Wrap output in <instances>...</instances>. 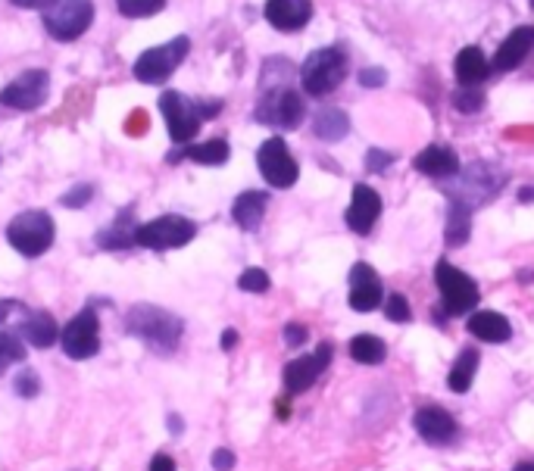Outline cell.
Instances as JSON below:
<instances>
[{
  "label": "cell",
  "mask_w": 534,
  "mask_h": 471,
  "mask_svg": "<svg viewBox=\"0 0 534 471\" xmlns=\"http://www.w3.org/2000/svg\"><path fill=\"white\" fill-rule=\"evenodd\" d=\"M294 78V66L282 57H272L263 72H260V100H257V122L272 125V128H297L307 116V107H303V97L291 88Z\"/></svg>",
  "instance_id": "obj_1"
},
{
  "label": "cell",
  "mask_w": 534,
  "mask_h": 471,
  "mask_svg": "<svg viewBox=\"0 0 534 471\" xmlns=\"http://www.w3.org/2000/svg\"><path fill=\"white\" fill-rule=\"evenodd\" d=\"M125 331L138 340H144L154 353L169 356V353L178 350V344H182L185 322L163 306L138 303V306L129 309V316H125Z\"/></svg>",
  "instance_id": "obj_2"
},
{
  "label": "cell",
  "mask_w": 534,
  "mask_h": 471,
  "mask_svg": "<svg viewBox=\"0 0 534 471\" xmlns=\"http://www.w3.org/2000/svg\"><path fill=\"white\" fill-rule=\"evenodd\" d=\"M347 78V54L341 47H319L300 66V85L310 97H325Z\"/></svg>",
  "instance_id": "obj_3"
},
{
  "label": "cell",
  "mask_w": 534,
  "mask_h": 471,
  "mask_svg": "<svg viewBox=\"0 0 534 471\" xmlns=\"http://www.w3.org/2000/svg\"><path fill=\"white\" fill-rule=\"evenodd\" d=\"M54 238H57V225H54V219H50V213H44V209L19 213L7 225L10 247L25 259H38L41 253H47L50 247H54Z\"/></svg>",
  "instance_id": "obj_4"
},
{
  "label": "cell",
  "mask_w": 534,
  "mask_h": 471,
  "mask_svg": "<svg viewBox=\"0 0 534 471\" xmlns=\"http://www.w3.org/2000/svg\"><path fill=\"white\" fill-rule=\"evenodd\" d=\"M503 172L491 163H472L466 169H460V175H456V181L450 178V185L444 188L450 203H463V206H481L488 203L500 194L503 188Z\"/></svg>",
  "instance_id": "obj_5"
},
{
  "label": "cell",
  "mask_w": 534,
  "mask_h": 471,
  "mask_svg": "<svg viewBox=\"0 0 534 471\" xmlns=\"http://www.w3.org/2000/svg\"><path fill=\"white\" fill-rule=\"evenodd\" d=\"M188 50H191V38L188 35H178L160 47H150L144 50V54L135 60V78L141 85H163L166 78L182 66V60L188 57Z\"/></svg>",
  "instance_id": "obj_6"
},
{
  "label": "cell",
  "mask_w": 534,
  "mask_h": 471,
  "mask_svg": "<svg viewBox=\"0 0 534 471\" xmlns=\"http://www.w3.org/2000/svg\"><path fill=\"white\" fill-rule=\"evenodd\" d=\"M94 22L91 0H60L44 13V29L54 41H79Z\"/></svg>",
  "instance_id": "obj_7"
},
{
  "label": "cell",
  "mask_w": 534,
  "mask_h": 471,
  "mask_svg": "<svg viewBox=\"0 0 534 471\" xmlns=\"http://www.w3.org/2000/svg\"><path fill=\"white\" fill-rule=\"evenodd\" d=\"M435 278H438V291H441V303L447 316H469L478 306V284L472 275L460 272L450 263H438Z\"/></svg>",
  "instance_id": "obj_8"
},
{
  "label": "cell",
  "mask_w": 534,
  "mask_h": 471,
  "mask_svg": "<svg viewBox=\"0 0 534 471\" xmlns=\"http://www.w3.org/2000/svg\"><path fill=\"white\" fill-rule=\"evenodd\" d=\"M197 225L185 216H160L147 225H138L135 231V244L147 250H175L194 241Z\"/></svg>",
  "instance_id": "obj_9"
},
{
  "label": "cell",
  "mask_w": 534,
  "mask_h": 471,
  "mask_svg": "<svg viewBox=\"0 0 534 471\" xmlns=\"http://www.w3.org/2000/svg\"><path fill=\"white\" fill-rule=\"evenodd\" d=\"M257 166H260V175L266 178V185H272L278 191L294 188L297 178H300L297 160L291 156V150L282 138L263 141V147L257 150Z\"/></svg>",
  "instance_id": "obj_10"
},
{
  "label": "cell",
  "mask_w": 534,
  "mask_h": 471,
  "mask_svg": "<svg viewBox=\"0 0 534 471\" xmlns=\"http://www.w3.org/2000/svg\"><path fill=\"white\" fill-rule=\"evenodd\" d=\"M160 113L166 119L169 138L175 144H188L200 132V125H203L197 103L188 100L185 94H178V91H163L160 94Z\"/></svg>",
  "instance_id": "obj_11"
},
{
  "label": "cell",
  "mask_w": 534,
  "mask_h": 471,
  "mask_svg": "<svg viewBox=\"0 0 534 471\" xmlns=\"http://www.w3.org/2000/svg\"><path fill=\"white\" fill-rule=\"evenodd\" d=\"M47 94H50V75L44 69H29L0 91V103H4V107H13V110H22V113H32V110L44 107Z\"/></svg>",
  "instance_id": "obj_12"
},
{
  "label": "cell",
  "mask_w": 534,
  "mask_h": 471,
  "mask_svg": "<svg viewBox=\"0 0 534 471\" xmlns=\"http://www.w3.org/2000/svg\"><path fill=\"white\" fill-rule=\"evenodd\" d=\"M60 344L69 359H91L100 350V319L94 309H82L63 331H60Z\"/></svg>",
  "instance_id": "obj_13"
},
{
  "label": "cell",
  "mask_w": 534,
  "mask_h": 471,
  "mask_svg": "<svg viewBox=\"0 0 534 471\" xmlns=\"http://www.w3.org/2000/svg\"><path fill=\"white\" fill-rule=\"evenodd\" d=\"M332 353H335L332 344H319L316 353L291 359L288 369H285V390H288V394H303V390H310L319 381V375L328 369Z\"/></svg>",
  "instance_id": "obj_14"
},
{
  "label": "cell",
  "mask_w": 534,
  "mask_h": 471,
  "mask_svg": "<svg viewBox=\"0 0 534 471\" xmlns=\"http://www.w3.org/2000/svg\"><path fill=\"white\" fill-rule=\"evenodd\" d=\"M385 300V291H381V278L372 266L356 263L350 269V309L353 312H372Z\"/></svg>",
  "instance_id": "obj_15"
},
{
  "label": "cell",
  "mask_w": 534,
  "mask_h": 471,
  "mask_svg": "<svg viewBox=\"0 0 534 471\" xmlns=\"http://www.w3.org/2000/svg\"><path fill=\"white\" fill-rule=\"evenodd\" d=\"M416 431L431 447H447L456 440V418L444 406H422L416 412Z\"/></svg>",
  "instance_id": "obj_16"
},
{
  "label": "cell",
  "mask_w": 534,
  "mask_h": 471,
  "mask_svg": "<svg viewBox=\"0 0 534 471\" xmlns=\"http://www.w3.org/2000/svg\"><path fill=\"white\" fill-rule=\"evenodd\" d=\"M266 22L278 32H300L313 19V0H266Z\"/></svg>",
  "instance_id": "obj_17"
},
{
  "label": "cell",
  "mask_w": 534,
  "mask_h": 471,
  "mask_svg": "<svg viewBox=\"0 0 534 471\" xmlns=\"http://www.w3.org/2000/svg\"><path fill=\"white\" fill-rule=\"evenodd\" d=\"M378 216H381V197L369 185H356L350 206H347V216H344L347 228L356 234H369L375 228Z\"/></svg>",
  "instance_id": "obj_18"
},
{
  "label": "cell",
  "mask_w": 534,
  "mask_h": 471,
  "mask_svg": "<svg viewBox=\"0 0 534 471\" xmlns=\"http://www.w3.org/2000/svg\"><path fill=\"white\" fill-rule=\"evenodd\" d=\"M534 50V25H519L516 32H510V38H506L500 47H497V54H494V69L497 72H510V69H519L528 54Z\"/></svg>",
  "instance_id": "obj_19"
},
{
  "label": "cell",
  "mask_w": 534,
  "mask_h": 471,
  "mask_svg": "<svg viewBox=\"0 0 534 471\" xmlns=\"http://www.w3.org/2000/svg\"><path fill=\"white\" fill-rule=\"evenodd\" d=\"M469 334H475L478 340H485V344H506V340L513 337V325L506 316L494 309H478L469 316Z\"/></svg>",
  "instance_id": "obj_20"
},
{
  "label": "cell",
  "mask_w": 534,
  "mask_h": 471,
  "mask_svg": "<svg viewBox=\"0 0 534 471\" xmlns=\"http://www.w3.org/2000/svg\"><path fill=\"white\" fill-rule=\"evenodd\" d=\"M416 169L428 178H438V181H450L460 175V160H456V153L450 147H438L431 144L416 156Z\"/></svg>",
  "instance_id": "obj_21"
},
{
  "label": "cell",
  "mask_w": 534,
  "mask_h": 471,
  "mask_svg": "<svg viewBox=\"0 0 534 471\" xmlns=\"http://www.w3.org/2000/svg\"><path fill=\"white\" fill-rule=\"evenodd\" d=\"M453 72H456V82H460V88H478L481 82H488L491 63L478 47H463L460 54H456V60H453Z\"/></svg>",
  "instance_id": "obj_22"
},
{
  "label": "cell",
  "mask_w": 534,
  "mask_h": 471,
  "mask_svg": "<svg viewBox=\"0 0 534 471\" xmlns=\"http://www.w3.org/2000/svg\"><path fill=\"white\" fill-rule=\"evenodd\" d=\"M22 331V340L29 347H38V350H47V347H54L57 340H60V328H57V319L50 316V312L44 309H32L29 312V319H25L19 325Z\"/></svg>",
  "instance_id": "obj_23"
},
{
  "label": "cell",
  "mask_w": 534,
  "mask_h": 471,
  "mask_svg": "<svg viewBox=\"0 0 534 471\" xmlns=\"http://www.w3.org/2000/svg\"><path fill=\"white\" fill-rule=\"evenodd\" d=\"M269 206V194L263 191H244L235 203H232V219L238 222V228L244 231H257Z\"/></svg>",
  "instance_id": "obj_24"
},
{
  "label": "cell",
  "mask_w": 534,
  "mask_h": 471,
  "mask_svg": "<svg viewBox=\"0 0 534 471\" xmlns=\"http://www.w3.org/2000/svg\"><path fill=\"white\" fill-rule=\"evenodd\" d=\"M135 216H132V209H125V213L116 216L113 225H107L104 231L97 234V247L100 250H129L135 247Z\"/></svg>",
  "instance_id": "obj_25"
},
{
  "label": "cell",
  "mask_w": 534,
  "mask_h": 471,
  "mask_svg": "<svg viewBox=\"0 0 534 471\" xmlns=\"http://www.w3.org/2000/svg\"><path fill=\"white\" fill-rule=\"evenodd\" d=\"M191 160L197 166H225L232 150H228V141L216 138V141H207V144H194V147H185L182 153H169V163H178V160Z\"/></svg>",
  "instance_id": "obj_26"
},
{
  "label": "cell",
  "mask_w": 534,
  "mask_h": 471,
  "mask_svg": "<svg viewBox=\"0 0 534 471\" xmlns=\"http://www.w3.org/2000/svg\"><path fill=\"white\" fill-rule=\"evenodd\" d=\"M313 132L322 141H344L350 135V116L338 107H322L313 119Z\"/></svg>",
  "instance_id": "obj_27"
},
{
  "label": "cell",
  "mask_w": 534,
  "mask_h": 471,
  "mask_svg": "<svg viewBox=\"0 0 534 471\" xmlns=\"http://www.w3.org/2000/svg\"><path fill=\"white\" fill-rule=\"evenodd\" d=\"M475 372H478V350L466 347L453 362V369L447 375V387L453 390V394H466V390L472 387V381H475Z\"/></svg>",
  "instance_id": "obj_28"
},
{
  "label": "cell",
  "mask_w": 534,
  "mask_h": 471,
  "mask_svg": "<svg viewBox=\"0 0 534 471\" xmlns=\"http://www.w3.org/2000/svg\"><path fill=\"white\" fill-rule=\"evenodd\" d=\"M447 247H463L469 241V234H472V209L463 206V203H450V213H447Z\"/></svg>",
  "instance_id": "obj_29"
},
{
  "label": "cell",
  "mask_w": 534,
  "mask_h": 471,
  "mask_svg": "<svg viewBox=\"0 0 534 471\" xmlns=\"http://www.w3.org/2000/svg\"><path fill=\"white\" fill-rule=\"evenodd\" d=\"M385 356H388L385 340L375 334H356L350 340V359H356L360 365H378L385 362Z\"/></svg>",
  "instance_id": "obj_30"
},
{
  "label": "cell",
  "mask_w": 534,
  "mask_h": 471,
  "mask_svg": "<svg viewBox=\"0 0 534 471\" xmlns=\"http://www.w3.org/2000/svg\"><path fill=\"white\" fill-rule=\"evenodd\" d=\"M22 359H25V340L7 328H0V375H7L10 365H16Z\"/></svg>",
  "instance_id": "obj_31"
},
{
  "label": "cell",
  "mask_w": 534,
  "mask_h": 471,
  "mask_svg": "<svg viewBox=\"0 0 534 471\" xmlns=\"http://www.w3.org/2000/svg\"><path fill=\"white\" fill-rule=\"evenodd\" d=\"M166 7V0H116V10L129 19H147L157 16Z\"/></svg>",
  "instance_id": "obj_32"
},
{
  "label": "cell",
  "mask_w": 534,
  "mask_h": 471,
  "mask_svg": "<svg viewBox=\"0 0 534 471\" xmlns=\"http://www.w3.org/2000/svg\"><path fill=\"white\" fill-rule=\"evenodd\" d=\"M450 103H453V110L472 116V113H478L481 107H485V91H481V88H456Z\"/></svg>",
  "instance_id": "obj_33"
},
{
  "label": "cell",
  "mask_w": 534,
  "mask_h": 471,
  "mask_svg": "<svg viewBox=\"0 0 534 471\" xmlns=\"http://www.w3.org/2000/svg\"><path fill=\"white\" fill-rule=\"evenodd\" d=\"M269 275L263 272V269H247V272H241V278H238V287L241 291H247V294H266L269 291Z\"/></svg>",
  "instance_id": "obj_34"
},
{
  "label": "cell",
  "mask_w": 534,
  "mask_h": 471,
  "mask_svg": "<svg viewBox=\"0 0 534 471\" xmlns=\"http://www.w3.org/2000/svg\"><path fill=\"white\" fill-rule=\"evenodd\" d=\"M13 390L22 397V400H32V397H38L41 394V378H38V372H32V369H22L19 372V378L13 381Z\"/></svg>",
  "instance_id": "obj_35"
},
{
  "label": "cell",
  "mask_w": 534,
  "mask_h": 471,
  "mask_svg": "<svg viewBox=\"0 0 534 471\" xmlns=\"http://www.w3.org/2000/svg\"><path fill=\"white\" fill-rule=\"evenodd\" d=\"M29 306L25 303H19V300H0V328L4 325H10V322H16V325H22L25 319H29Z\"/></svg>",
  "instance_id": "obj_36"
},
{
  "label": "cell",
  "mask_w": 534,
  "mask_h": 471,
  "mask_svg": "<svg viewBox=\"0 0 534 471\" xmlns=\"http://www.w3.org/2000/svg\"><path fill=\"white\" fill-rule=\"evenodd\" d=\"M385 316H388L391 322H397V325H403V322H410V319H413L410 303H406L403 294H391V297L385 300Z\"/></svg>",
  "instance_id": "obj_37"
},
{
  "label": "cell",
  "mask_w": 534,
  "mask_h": 471,
  "mask_svg": "<svg viewBox=\"0 0 534 471\" xmlns=\"http://www.w3.org/2000/svg\"><path fill=\"white\" fill-rule=\"evenodd\" d=\"M91 197H94V185H75L72 191H66V194L60 197V203H63V206H72V209H82V206L91 203Z\"/></svg>",
  "instance_id": "obj_38"
},
{
  "label": "cell",
  "mask_w": 534,
  "mask_h": 471,
  "mask_svg": "<svg viewBox=\"0 0 534 471\" xmlns=\"http://www.w3.org/2000/svg\"><path fill=\"white\" fill-rule=\"evenodd\" d=\"M391 163H394V153H388V150L372 147V150L366 153V169H369L372 175H381L385 169H391Z\"/></svg>",
  "instance_id": "obj_39"
},
{
  "label": "cell",
  "mask_w": 534,
  "mask_h": 471,
  "mask_svg": "<svg viewBox=\"0 0 534 471\" xmlns=\"http://www.w3.org/2000/svg\"><path fill=\"white\" fill-rule=\"evenodd\" d=\"M388 82V72L381 66H369V69H360V85L363 88H381Z\"/></svg>",
  "instance_id": "obj_40"
},
{
  "label": "cell",
  "mask_w": 534,
  "mask_h": 471,
  "mask_svg": "<svg viewBox=\"0 0 534 471\" xmlns=\"http://www.w3.org/2000/svg\"><path fill=\"white\" fill-rule=\"evenodd\" d=\"M213 468L216 471H232L235 468V453L232 450H216L213 453Z\"/></svg>",
  "instance_id": "obj_41"
},
{
  "label": "cell",
  "mask_w": 534,
  "mask_h": 471,
  "mask_svg": "<svg viewBox=\"0 0 534 471\" xmlns=\"http://www.w3.org/2000/svg\"><path fill=\"white\" fill-rule=\"evenodd\" d=\"M303 340H307V328H303V325H288L285 328V344L288 347H300Z\"/></svg>",
  "instance_id": "obj_42"
},
{
  "label": "cell",
  "mask_w": 534,
  "mask_h": 471,
  "mask_svg": "<svg viewBox=\"0 0 534 471\" xmlns=\"http://www.w3.org/2000/svg\"><path fill=\"white\" fill-rule=\"evenodd\" d=\"M10 4L22 10H50V7H57L60 0H10Z\"/></svg>",
  "instance_id": "obj_43"
},
{
  "label": "cell",
  "mask_w": 534,
  "mask_h": 471,
  "mask_svg": "<svg viewBox=\"0 0 534 471\" xmlns=\"http://www.w3.org/2000/svg\"><path fill=\"white\" fill-rule=\"evenodd\" d=\"M150 471H175V459L166 453H157L154 462H150Z\"/></svg>",
  "instance_id": "obj_44"
},
{
  "label": "cell",
  "mask_w": 534,
  "mask_h": 471,
  "mask_svg": "<svg viewBox=\"0 0 534 471\" xmlns=\"http://www.w3.org/2000/svg\"><path fill=\"white\" fill-rule=\"evenodd\" d=\"M219 344H222V350H235V347H238V331H235V328H225Z\"/></svg>",
  "instance_id": "obj_45"
},
{
  "label": "cell",
  "mask_w": 534,
  "mask_h": 471,
  "mask_svg": "<svg viewBox=\"0 0 534 471\" xmlns=\"http://www.w3.org/2000/svg\"><path fill=\"white\" fill-rule=\"evenodd\" d=\"M166 425H169V431H175V434L185 428V425H182V418H178V415H169V418H166Z\"/></svg>",
  "instance_id": "obj_46"
},
{
  "label": "cell",
  "mask_w": 534,
  "mask_h": 471,
  "mask_svg": "<svg viewBox=\"0 0 534 471\" xmlns=\"http://www.w3.org/2000/svg\"><path fill=\"white\" fill-rule=\"evenodd\" d=\"M291 415V406H288V400H282L278 403V418H288Z\"/></svg>",
  "instance_id": "obj_47"
},
{
  "label": "cell",
  "mask_w": 534,
  "mask_h": 471,
  "mask_svg": "<svg viewBox=\"0 0 534 471\" xmlns=\"http://www.w3.org/2000/svg\"><path fill=\"white\" fill-rule=\"evenodd\" d=\"M519 200H522V203L534 200V188H522V191H519Z\"/></svg>",
  "instance_id": "obj_48"
},
{
  "label": "cell",
  "mask_w": 534,
  "mask_h": 471,
  "mask_svg": "<svg viewBox=\"0 0 534 471\" xmlns=\"http://www.w3.org/2000/svg\"><path fill=\"white\" fill-rule=\"evenodd\" d=\"M513 471H534V462H519Z\"/></svg>",
  "instance_id": "obj_49"
},
{
  "label": "cell",
  "mask_w": 534,
  "mask_h": 471,
  "mask_svg": "<svg viewBox=\"0 0 534 471\" xmlns=\"http://www.w3.org/2000/svg\"><path fill=\"white\" fill-rule=\"evenodd\" d=\"M528 4H531V10H534V0H528Z\"/></svg>",
  "instance_id": "obj_50"
}]
</instances>
